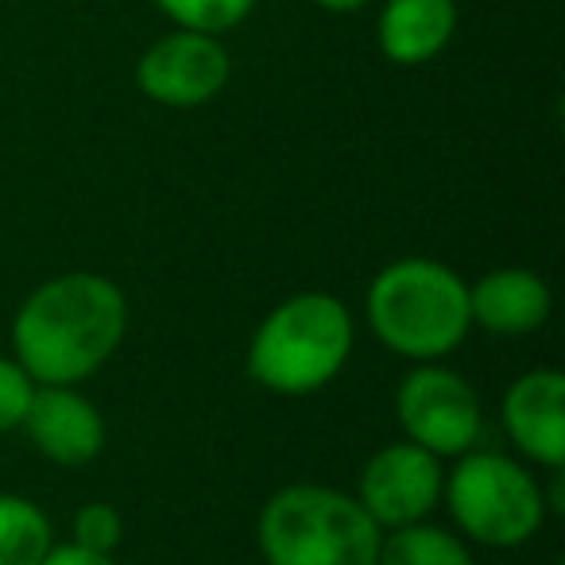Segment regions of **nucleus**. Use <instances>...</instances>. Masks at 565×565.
I'll return each instance as SVG.
<instances>
[{
	"label": "nucleus",
	"instance_id": "nucleus-17",
	"mask_svg": "<svg viewBox=\"0 0 565 565\" xmlns=\"http://www.w3.org/2000/svg\"><path fill=\"white\" fill-rule=\"evenodd\" d=\"M35 380L24 372V364L17 356H0V438L24 426V415L32 407Z\"/></svg>",
	"mask_w": 565,
	"mask_h": 565
},
{
	"label": "nucleus",
	"instance_id": "nucleus-16",
	"mask_svg": "<svg viewBox=\"0 0 565 565\" xmlns=\"http://www.w3.org/2000/svg\"><path fill=\"white\" fill-rule=\"evenodd\" d=\"M71 542L94 554H117V546L125 542V515L109 500L82 503L71 519Z\"/></svg>",
	"mask_w": 565,
	"mask_h": 565
},
{
	"label": "nucleus",
	"instance_id": "nucleus-7",
	"mask_svg": "<svg viewBox=\"0 0 565 565\" xmlns=\"http://www.w3.org/2000/svg\"><path fill=\"white\" fill-rule=\"evenodd\" d=\"M441 484H446V461L399 438L380 446L364 461L353 495L380 531H395L434 519V511L441 508Z\"/></svg>",
	"mask_w": 565,
	"mask_h": 565
},
{
	"label": "nucleus",
	"instance_id": "nucleus-5",
	"mask_svg": "<svg viewBox=\"0 0 565 565\" xmlns=\"http://www.w3.org/2000/svg\"><path fill=\"white\" fill-rule=\"evenodd\" d=\"M441 508L469 546L519 550L546 526V484L526 461L500 449H469L454 457L441 484Z\"/></svg>",
	"mask_w": 565,
	"mask_h": 565
},
{
	"label": "nucleus",
	"instance_id": "nucleus-8",
	"mask_svg": "<svg viewBox=\"0 0 565 565\" xmlns=\"http://www.w3.org/2000/svg\"><path fill=\"white\" fill-rule=\"evenodd\" d=\"M228 74H233V58L221 35L174 28L140 55L136 86L163 109H198L228 86Z\"/></svg>",
	"mask_w": 565,
	"mask_h": 565
},
{
	"label": "nucleus",
	"instance_id": "nucleus-18",
	"mask_svg": "<svg viewBox=\"0 0 565 565\" xmlns=\"http://www.w3.org/2000/svg\"><path fill=\"white\" fill-rule=\"evenodd\" d=\"M40 565H117L113 554H94V550H82L74 542H55L51 554Z\"/></svg>",
	"mask_w": 565,
	"mask_h": 565
},
{
	"label": "nucleus",
	"instance_id": "nucleus-1",
	"mask_svg": "<svg viewBox=\"0 0 565 565\" xmlns=\"http://www.w3.org/2000/svg\"><path fill=\"white\" fill-rule=\"evenodd\" d=\"M128 333V299L109 275L43 279L12 318V356L35 384L78 387L113 361Z\"/></svg>",
	"mask_w": 565,
	"mask_h": 565
},
{
	"label": "nucleus",
	"instance_id": "nucleus-3",
	"mask_svg": "<svg viewBox=\"0 0 565 565\" xmlns=\"http://www.w3.org/2000/svg\"><path fill=\"white\" fill-rule=\"evenodd\" d=\"M356 345V318L330 291H299L282 299L252 330L244 372L259 392L302 399L330 387L345 372Z\"/></svg>",
	"mask_w": 565,
	"mask_h": 565
},
{
	"label": "nucleus",
	"instance_id": "nucleus-2",
	"mask_svg": "<svg viewBox=\"0 0 565 565\" xmlns=\"http://www.w3.org/2000/svg\"><path fill=\"white\" fill-rule=\"evenodd\" d=\"M364 322L372 338L403 361H446L472 333L469 282L434 256H399L372 275Z\"/></svg>",
	"mask_w": 565,
	"mask_h": 565
},
{
	"label": "nucleus",
	"instance_id": "nucleus-11",
	"mask_svg": "<svg viewBox=\"0 0 565 565\" xmlns=\"http://www.w3.org/2000/svg\"><path fill=\"white\" fill-rule=\"evenodd\" d=\"M554 295L531 267H492L469 282V318L492 338H531L550 322Z\"/></svg>",
	"mask_w": 565,
	"mask_h": 565
},
{
	"label": "nucleus",
	"instance_id": "nucleus-13",
	"mask_svg": "<svg viewBox=\"0 0 565 565\" xmlns=\"http://www.w3.org/2000/svg\"><path fill=\"white\" fill-rule=\"evenodd\" d=\"M376 565H477V554L454 526L423 519L384 531Z\"/></svg>",
	"mask_w": 565,
	"mask_h": 565
},
{
	"label": "nucleus",
	"instance_id": "nucleus-4",
	"mask_svg": "<svg viewBox=\"0 0 565 565\" xmlns=\"http://www.w3.org/2000/svg\"><path fill=\"white\" fill-rule=\"evenodd\" d=\"M384 531L353 492L295 480L267 495L256 515V546L267 565H376Z\"/></svg>",
	"mask_w": 565,
	"mask_h": 565
},
{
	"label": "nucleus",
	"instance_id": "nucleus-12",
	"mask_svg": "<svg viewBox=\"0 0 565 565\" xmlns=\"http://www.w3.org/2000/svg\"><path fill=\"white\" fill-rule=\"evenodd\" d=\"M457 32L454 0H384L376 20L380 55L395 66H426Z\"/></svg>",
	"mask_w": 565,
	"mask_h": 565
},
{
	"label": "nucleus",
	"instance_id": "nucleus-19",
	"mask_svg": "<svg viewBox=\"0 0 565 565\" xmlns=\"http://www.w3.org/2000/svg\"><path fill=\"white\" fill-rule=\"evenodd\" d=\"M315 4L326 12H361V9H369L372 0H315Z\"/></svg>",
	"mask_w": 565,
	"mask_h": 565
},
{
	"label": "nucleus",
	"instance_id": "nucleus-15",
	"mask_svg": "<svg viewBox=\"0 0 565 565\" xmlns=\"http://www.w3.org/2000/svg\"><path fill=\"white\" fill-rule=\"evenodd\" d=\"M156 9L163 12L174 28H190V32H205V35H225L252 17L256 0H156Z\"/></svg>",
	"mask_w": 565,
	"mask_h": 565
},
{
	"label": "nucleus",
	"instance_id": "nucleus-9",
	"mask_svg": "<svg viewBox=\"0 0 565 565\" xmlns=\"http://www.w3.org/2000/svg\"><path fill=\"white\" fill-rule=\"evenodd\" d=\"M500 423L515 457L534 469L565 465V376L557 369H526L503 392Z\"/></svg>",
	"mask_w": 565,
	"mask_h": 565
},
{
	"label": "nucleus",
	"instance_id": "nucleus-10",
	"mask_svg": "<svg viewBox=\"0 0 565 565\" xmlns=\"http://www.w3.org/2000/svg\"><path fill=\"white\" fill-rule=\"evenodd\" d=\"M28 441L58 469H82L105 454V415L89 395L71 384H40L24 415Z\"/></svg>",
	"mask_w": 565,
	"mask_h": 565
},
{
	"label": "nucleus",
	"instance_id": "nucleus-14",
	"mask_svg": "<svg viewBox=\"0 0 565 565\" xmlns=\"http://www.w3.org/2000/svg\"><path fill=\"white\" fill-rule=\"evenodd\" d=\"M55 546L51 515L20 492H0V565H40Z\"/></svg>",
	"mask_w": 565,
	"mask_h": 565
},
{
	"label": "nucleus",
	"instance_id": "nucleus-6",
	"mask_svg": "<svg viewBox=\"0 0 565 565\" xmlns=\"http://www.w3.org/2000/svg\"><path fill=\"white\" fill-rule=\"evenodd\" d=\"M395 423L403 438L430 449L441 461L469 454L484 434V407L469 380L446 361L411 364L395 387Z\"/></svg>",
	"mask_w": 565,
	"mask_h": 565
}]
</instances>
